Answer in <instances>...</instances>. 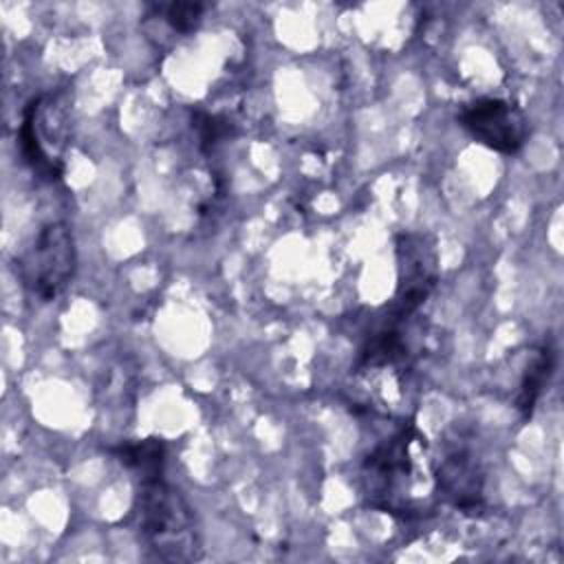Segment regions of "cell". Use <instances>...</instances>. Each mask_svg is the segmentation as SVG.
Listing matches in <instances>:
<instances>
[{
  "instance_id": "1",
  "label": "cell",
  "mask_w": 564,
  "mask_h": 564,
  "mask_svg": "<svg viewBox=\"0 0 564 564\" xmlns=\"http://www.w3.org/2000/svg\"><path fill=\"white\" fill-rule=\"evenodd\" d=\"M361 476L368 502L399 516L421 513L436 489L425 436L412 421L403 423L366 456Z\"/></svg>"
},
{
  "instance_id": "2",
  "label": "cell",
  "mask_w": 564,
  "mask_h": 564,
  "mask_svg": "<svg viewBox=\"0 0 564 564\" xmlns=\"http://www.w3.org/2000/svg\"><path fill=\"white\" fill-rule=\"evenodd\" d=\"M134 513L141 540L161 560L194 562L203 555L196 513L163 474L137 480Z\"/></svg>"
},
{
  "instance_id": "3",
  "label": "cell",
  "mask_w": 564,
  "mask_h": 564,
  "mask_svg": "<svg viewBox=\"0 0 564 564\" xmlns=\"http://www.w3.org/2000/svg\"><path fill=\"white\" fill-rule=\"evenodd\" d=\"M75 238L66 223H46L26 253L20 258V275L24 286L48 302L55 300L75 273Z\"/></svg>"
},
{
  "instance_id": "4",
  "label": "cell",
  "mask_w": 564,
  "mask_h": 564,
  "mask_svg": "<svg viewBox=\"0 0 564 564\" xmlns=\"http://www.w3.org/2000/svg\"><path fill=\"white\" fill-rule=\"evenodd\" d=\"M438 282L436 242L427 234L397 236V293L390 308L394 317H410Z\"/></svg>"
},
{
  "instance_id": "5",
  "label": "cell",
  "mask_w": 564,
  "mask_h": 564,
  "mask_svg": "<svg viewBox=\"0 0 564 564\" xmlns=\"http://www.w3.org/2000/svg\"><path fill=\"white\" fill-rule=\"evenodd\" d=\"M458 121L474 141L502 154H516L529 137L524 112L496 97H482L463 106Z\"/></svg>"
},
{
  "instance_id": "6",
  "label": "cell",
  "mask_w": 564,
  "mask_h": 564,
  "mask_svg": "<svg viewBox=\"0 0 564 564\" xmlns=\"http://www.w3.org/2000/svg\"><path fill=\"white\" fill-rule=\"evenodd\" d=\"M436 489L463 513L476 516L485 507V476L467 449L449 452L434 469Z\"/></svg>"
},
{
  "instance_id": "7",
  "label": "cell",
  "mask_w": 564,
  "mask_h": 564,
  "mask_svg": "<svg viewBox=\"0 0 564 564\" xmlns=\"http://www.w3.org/2000/svg\"><path fill=\"white\" fill-rule=\"evenodd\" d=\"M46 132L42 130L40 123V97H33L22 112V123L18 130V141H20V152L22 159L31 165L35 174H40L46 181H59L64 174V163L53 159L48 148H46Z\"/></svg>"
},
{
  "instance_id": "8",
  "label": "cell",
  "mask_w": 564,
  "mask_h": 564,
  "mask_svg": "<svg viewBox=\"0 0 564 564\" xmlns=\"http://www.w3.org/2000/svg\"><path fill=\"white\" fill-rule=\"evenodd\" d=\"M553 368H555V350L549 344H544L531 355V359L522 372L520 386H518L516 410L522 414V419L531 416L538 399L542 397V392L553 375Z\"/></svg>"
},
{
  "instance_id": "9",
  "label": "cell",
  "mask_w": 564,
  "mask_h": 564,
  "mask_svg": "<svg viewBox=\"0 0 564 564\" xmlns=\"http://www.w3.org/2000/svg\"><path fill=\"white\" fill-rule=\"evenodd\" d=\"M115 458L134 474L137 480L161 476L165 465V445L161 438H143V441H128L110 449Z\"/></svg>"
},
{
  "instance_id": "10",
  "label": "cell",
  "mask_w": 564,
  "mask_h": 564,
  "mask_svg": "<svg viewBox=\"0 0 564 564\" xmlns=\"http://www.w3.org/2000/svg\"><path fill=\"white\" fill-rule=\"evenodd\" d=\"M192 128L196 130L203 150H212L216 143H220L223 139L234 134V126L229 119H225L220 115L203 112V110H196L192 115Z\"/></svg>"
},
{
  "instance_id": "11",
  "label": "cell",
  "mask_w": 564,
  "mask_h": 564,
  "mask_svg": "<svg viewBox=\"0 0 564 564\" xmlns=\"http://www.w3.org/2000/svg\"><path fill=\"white\" fill-rule=\"evenodd\" d=\"M205 4L200 2H170L165 7H159L163 13V20L178 33H189L194 31L205 13Z\"/></svg>"
}]
</instances>
